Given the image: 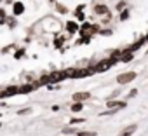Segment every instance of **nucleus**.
Listing matches in <instances>:
<instances>
[{"label":"nucleus","mask_w":148,"mask_h":136,"mask_svg":"<svg viewBox=\"0 0 148 136\" xmlns=\"http://www.w3.org/2000/svg\"><path fill=\"white\" fill-rule=\"evenodd\" d=\"M64 79H66V75H64V72H63V70H54V72H51V73H49V80H51V84L63 82Z\"/></svg>","instance_id":"nucleus-3"},{"label":"nucleus","mask_w":148,"mask_h":136,"mask_svg":"<svg viewBox=\"0 0 148 136\" xmlns=\"http://www.w3.org/2000/svg\"><path fill=\"white\" fill-rule=\"evenodd\" d=\"M23 56H25V49H18V51L14 52V58H16V59H21Z\"/></svg>","instance_id":"nucleus-17"},{"label":"nucleus","mask_w":148,"mask_h":136,"mask_svg":"<svg viewBox=\"0 0 148 136\" xmlns=\"http://www.w3.org/2000/svg\"><path fill=\"white\" fill-rule=\"evenodd\" d=\"M56 9H58V12H61V14H66V12H68V9H66L64 5H61V4H56Z\"/></svg>","instance_id":"nucleus-16"},{"label":"nucleus","mask_w":148,"mask_h":136,"mask_svg":"<svg viewBox=\"0 0 148 136\" xmlns=\"http://www.w3.org/2000/svg\"><path fill=\"white\" fill-rule=\"evenodd\" d=\"M94 12H96V14H99V16H103V14H110L108 7H106V5H103V4H96Z\"/></svg>","instance_id":"nucleus-9"},{"label":"nucleus","mask_w":148,"mask_h":136,"mask_svg":"<svg viewBox=\"0 0 148 136\" xmlns=\"http://www.w3.org/2000/svg\"><path fill=\"white\" fill-rule=\"evenodd\" d=\"M73 133H77V129L73 127L71 124H70L68 127H63V134H73Z\"/></svg>","instance_id":"nucleus-14"},{"label":"nucleus","mask_w":148,"mask_h":136,"mask_svg":"<svg viewBox=\"0 0 148 136\" xmlns=\"http://www.w3.org/2000/svg\"><path fill=\"white\" fill-rule=\"evenodd\" d=\"M5 25H9V28H16V18H5Z\"/></svg>","instance_id":"nucleus-15"},{"label":"nucleus","mask_w":148,"mask_h":136,"mask_svg":"<svg viewBox=\"0 0 148 136\" xmlns=\"http://www.w3.org/2000/svg\"><path fill=\"white\" fill-rule=\"evenodd\" d=\"M136 79V72H125V73H120L117 77V82L119 84H129Z\"/></svg>","instance_id":"nucleus-4"},{"label":"nucleus","mask_w":148,"mask_h":136,"mask_svg":"<svg viewBox=\"0 0 148 136\" xmlns=\"http://www.w3.org/2000/svg\"><path fill=\"white\" fill-rule=\"evenodd\" d=\"M11 49H14V44H11V45H5V47H4V49H2V52H4V54H5V52H9V51H11Z\"/></svg>","instance_id":"nucleus-21"},{"label":"nucleus","mask_w":148,"mask_h":136,"mask_svg":"<svg viewBox=\"0 0 148 136\" xmlns=\"http://www.w3.org/2000/svg\"><path fill=\"white\" fill-rule=\"evenodd\" d=\"M70 108H71V112H75V113H77V112H80V110L84 108V105H82V101H75Z\"/></svg>","instance_id":"nucleus-13"},{"label":"nucleus","mask_w":148,"mask_h":136,"mask_svg":"<svg viewBox=\"0 0 148 136\" xmlns=\"http://www.w3.org/2000/svg\"><path fill=\"white\" fill-rule=\"evenodd\" d=\"M66 30H68L70 33H75V32H79V25L73 23V21H68V23H66Z\"/></svg>","instance_id":"nucleus-12"},{"label":"nucleus","mask_w":148,"mask_h":136,"mask_svg":"<svg viewBox=\"0 0 148 136\" xmlns=\"http://www.w3.org/2000/svg\"><path fill=\"white\" fill-rule=\"evenodd\" d=\"M127 16H129V12H127V11H124V12H122V14H120V19H122V21H124V19H125V18H127Z\"/></svg>","instance_id":"nucleus-22"},{"label":"nucleus","mask_w":148,"mask_h":136,"mask_svg":"<svg viewBox=\"0 0 148 136\" xmlns=\"http://www.w3.org/2000/svg\"><path fill=\"white\" fill-rule=\"evenodd\" d=\"M37 87L33 86V82H30V84H23V86H19V94H28V93H33Z\"/></svg>","instance_id":"nucleus-7"},{"label":"nucleus","mask_w":148,"mask_h":136,"mask_svg":"<svg viewBox=\"0 0 148 136\" xmlns=\"http://www.w3.org/2000/svg\"><path fill=\"white\" fill-rule=\"evenodd\" d=\"M0 126H2V124H0Z\"/></svg>","instance_id":"nucleus-27"},{"label":"nucleus","mask_w":148,"mask_h":136,"mask_svg":"<svg viewBox=\"0 0 148 136\" xmlns=\"http://www.w3.org/2000/svg\"><path fill=\"white\" fill-rule=\"evenodd\" d=\"M82 122H84V119H71V120H70V124H71V126H75V124H82Z\"/></svg>","instance_id":"nucleus-20"},{"label":"nucleus","mask_w":148,"mask_h":136,"mask_svg":"<svg viewBox=\"0 0 148 136\" xmlns=\"http://www.w3.org/2000/svg\"><path fill=\"white\" fill-rule=\"evenodd\" d=\"M30 112H32V108H23V110H18V115H26Z\"/></svg>","instance_id":"nucleus-19"},{"label":"nucleus","mask_w":148,"mask_h":136,"mask_svg":"<svg viewBox=\"0 0 148 136\" xmlns=\"http://www.w3.org/2000/svg\"><path fill=\"white\" fill-rule=\"evenodd\" d=\"M5 2H7V4H12V0H5Z\"/></svg>","instance_id":"nucleus-24"},{"label":"nucleus","mask_w":148,"mask_h":136,"mask_svg":"<svg viewBox=\"0 0 148 136\" xmlns=\"http://www.w3.org/2000/svg\"><path fill=\"white\" fill-rule=\"evenodd\" d=\"M0 117H2V113H0Z\"/></svg>","instance_id":"nucleus-26"},{"label":"nucleus","mask_w":148,"mask_h":136,"mask_svg":"<svg viewBox=\"0 0 148 136\" xmlns=\"http://www.w3.org/2000/svg\"><path fill=\"white\" fill-rule=\"evenodd\" d=\"M136 93H138V91H136V89H132V91L129 93V98H134V96H136Z\"/></svg>","instance_id":"nucleus-23"},{"label":"nucleus","mask_w":148,"mask_h":136,"mask_svg":"<svg viewBox=\"0 0 148 136\" xmlns=\"http://www.w3.org/2000/svg\"><path fill=\"white\" fill-rule=\"evenodd\" d=\"M16 94H19V86H9V87H5L4 91H0V100H4V98H12V96H16Z\"/></svg>","instance_id":"nucleus-1"},{"label":"nucleus","mask_w":148,"mask_h":136,"mask_svg":"<svg viewBox=\"0 0 148 136\" xmlns=\"http://www.w3.org/2000/svg\"><path fill=\"white\" fill-rule=\"evenodd\" d=\"M51 2H54V0H51Z\"/></svg>","instance_id":"nucleus-25"},{"label":"nucleus","mask_w":148,"mask_h":136,"mask_svg":"<svg viewBox=\"0 0 148 136\" xmlns=\"http://www.w3.org/2000/svg\"><path fill=\"white\" fill-rule=\"evenodd\" d=\"M115 63H117V61H113V59H103V61H99V63L94 66V72H106L108 68H112Z\"/></svg>","instance_id":"nucleus-2"},{"label":"nucleus","mask_w":148,"mask_h":136,"mask_svg":"<svg viewBox=\"0 0 148 136\" xmlns=\"http://www.w3.org/2000/svg\"><path fill=\"white\" fill-rule=\"evenodd\" d=\"M23 12H25V4L23 2H12V14L21 16Z\"/></svg>","instance_id":"nucleus-6"},{"label":"nucleus","mask_w":148,"mask_h":136,"mask_svg":"<svg viewBox=\"0 0 148 136\" xmlns=\"http://www.w3.org/2000/svg\"><path fill=\"white\" fill-rule=\"evenodd\" d=\"M106 106L120 110V108H125V101H115V100H108V101H106Z\"/></svg>","instance_id":"nucleus-8"},{"label":"nucleus","mask_w":148,"mask_h":136,"mask_svg":"<svg viewBox=\"0 0 148 136\" xmlns=\"http://www.w3.org/2000/svg\"><path fill=\"white\" fill-rule=\"evenodd\" d=\"M98 32V26H94V25H89V23H84V26L80 28V33H82V37H91L92 33H96Z\"/></svg>","instance_id":"nucleus-5"},{"label":"nucleus","mask_w":148,"mask_h":136,"mask_svg":"<svg viewBox=\"0 0 148 136\" xmlns=\"http://www.w3.org/2000/svg\"><path fill=\"white\" fill-rule=\"evenodd\" d=\"M77 136H96V133H89V131H80V133H75Z\"/></svg>","instance_id":"nucleus-18"},{"label":"nucleus","mask_w":148,"mask_h":136,"mask_svg":"<svg viewBox=\"0 0 148 136\" xmlns=\"http://www.w3.org/2000/svg\"><path fill=\"white\" fill-rule=\"evenodd\" d=\"M89 98H91V93H75L73 94V101H84Z\"/></svg>","instance_id":"nucleus-10"},{"label":"nucleus","mask_w":148,"mask_h":136,"mask_svg":"<svg viewBox=\"0 0 148 136\" xmlns=\"http://www.w3.org/2000/svg\"><path fill=\"white\" fill-rule=\"evenodd\" d=\"M136 129H138V126H136V124H131V126H127V127H125V129L119 134V136H131Z\"/></svg>","instance_id":"nucleus-11"}]
</instances>
